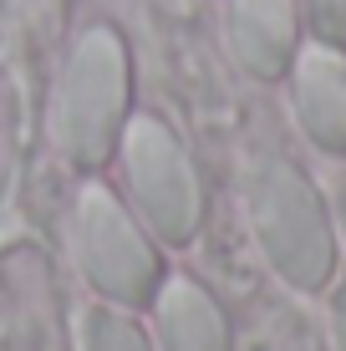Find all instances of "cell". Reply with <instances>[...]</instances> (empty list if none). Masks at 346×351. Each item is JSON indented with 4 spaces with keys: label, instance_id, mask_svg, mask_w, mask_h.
Segmentation results:
<instances>
[{
    "label": "cell",
    "instance_id": "obj_1",
    "mask_svg": "<svg viewBox=\"0 0 346 351\" xmlns=\"http://www.w3.org/2000/svg\"><path fill=\"white\" fill-rule=\"evenodd\" d=\"M245 214L260 255L291 290H321L336 270L331 214L311 178L285 158H255L245 173Z\"/></svg>",
    "mask_w": 346,
    "mask_h": 351
},
{
    "label": "cell",
    "instance_id": "obj_2",
    "mask_svg": "<svg viewBox=\"0 0 346 351\" xmlns=\"http://www.w3.org/2000/svg\"><path fill=\"white\" fill-rule=\"evenodd\" d=\"M127 123V46L112 26L82 31L56 97V143L77 168H97Z\"/></svg>",
    "mask_w": 346,
    "mask_h": 351
},
{
    "label": "cell",
    "instance_id": "obj_3",
    "mask_svg": "<svg viewBox=\"0 0 346 351\" xmlns=\"http://www.w3.org/2000/svg\"><path fill=\"white\" fill-rule=\"evenodd\" d=\"M71 255H77V270L87 275V285L107 306H123V311L148 306L163 280L153 239L117 204V193L102 184H87L71 204Z\"/></svg>",
    "mask_w": 346,
    "mask_h": 351
},
{
    "label": "cell",
    "instance_id": "obj_4",
    "mask_svg": "<svg viewBox=\"0 0 346 351\" xmlns=\"http://www.w3.org/2000/svg\"><path fill=\"white\" fill-rule=\"evenodd\" d=\"M117 153H123L127 193H133L143 224L163 245H188L204 224V184H199V168L184 153V143L158 117H133L123 123Z\"/></svg>",
    "mask_w": 346,
    "mask_h": 351
},
{
    "label": "cell",
    "instance_id": "obj_5",
    "mask_svg": "<svg viewBox=\"0 0 346 351\" xmlns=\"http://www.w3.org/2000/svg\"><path fill=\"white\" fill-rule=\"evenodd\" d=\"M46 285L51 275L36 265L31 250L0 260V351H66Z\"/></svg>",
    "mask_w": 346,
    "mask_h": 351
},
{
    "label": "cell",
    "instance_id": "obj_6",
    "mask_svg": "<svg viewBox=\"0 0 346 351\" xmlns=\"http://www.w3.org/2000/svg\"><path fill=\"white\" fill-rule=\"evenodd\" d=\"M153 341L158 351H230L234 331L224 306L188 275H169L153 290Z\"/></svg>",
    "mask_w": 346,
    "mask_h": 351
},
{
    "label": "cell",
    "instance_id": "obj_7",
    "mask_svg": "<svg viewBox=\"0 0 346 351\" xmlns=\"http://www.w3.org/2000/svg\"><path fill=\"white\" fill-rule=\"evenodd\" d=\"M295 117L306 138L326 153H346V56L341 46H306L295 51Z\"/></svg>",
    "mask_w": 346,
    "mask_h": 351
},
{
    "label": "cell",
    "instance_id": "obj_8",
    "mask_svg": "<svg viewBox=\"0 0 346 351\" xmlns=\"http://www.w3.org/2000/svg\"><path fill=\"white\" fill-rule=\"evenodd\" d=\"M230 46L245 71L285 77L295 62V0H230Z\"/></svg>",
    "mask_w": 346,
    "mask_h": 351
},
{
    "label": "cell",
    "instance_id": "obj_9",
    "mask_svg": "<svg viewBox=\"0 0 346 351\" xmlns=\"http://www.w3.org/2000/svg\"><path fill=\"white\" fill-rule=\"evenodd\" d=\"M77 341H82V351H158V341L123 306H92L77 321Z\"/></svg>",
    "mask_w": 346,
    "mask_h": 351
},
{
    "label": "cell",
    "instance_id": "obj_10",
    "mask_svg": "<svg viewBox=\"0 0 346 351\" xmlns=\"http://www.w3.org/2000/svg\"><path fill=\"white\" fill-rule=\"evenodd\" d=\"M311 26L326 46H346V0H311Z\"/></svg>",
    "mask_w": 346,
    "mask_h": 351
},
{
    "label": "cell",
    "instance_id": "obj_11",
    "mask_svg": "<svg viewBox=\"0 0 346 351\" xmlns=\"http://www.w3.org/2000/svg\"><path fill=\"white\" fill-rule=\"evenodd\" d=\"M331 336H336V351H346V285L331 300Z\"/></svg>",
    "mask_w": 346,
    "mask_h": 351
},
{
    "label": "cell",
    "instance_id": "obj_12",
    "mask_svg": "<svg viewBox=\"0 0 346 351\" xmlns=\"http://www.w3.org/2000/svg\"><path fill=\"white\" fill-rule=\"evenodd\" d=\"M336 214H341V234H346V193H341V209Z\"/></svg>",
    "mask_w": 346,
    "mask_h": 351
}]
</instances>
